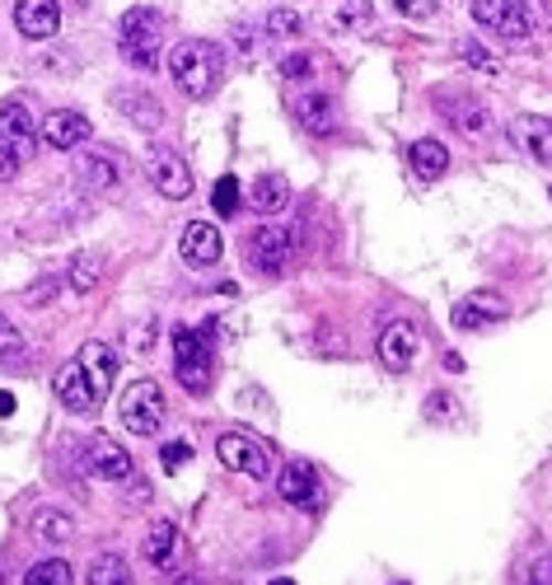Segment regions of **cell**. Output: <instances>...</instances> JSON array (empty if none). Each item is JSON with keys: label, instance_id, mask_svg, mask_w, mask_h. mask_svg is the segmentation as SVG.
<instances>
[{"label": "cell", "instance_id": "8d00e7d4", "mask_svg": "<svg viewBox=\"0 0 552 585\" xmlns=\"http://www.w3.org/2000/svg\"><path fill=\"white\" fill-rule=\"evenodd\" d=\"M19 164H24V160H19V155H14L6 141H0V183H6V179H14V173H19Z\"/></svg>", "mask_w": 552, "mask_h": 585}, {"label": "cell", "instance_id": "44dd1931", "mask_svg": "<svg viewBox=\"0 0 552 585\" xmlns=\"http://www.w3.org/2000/svg\"><path fill=\"white\" fill-rule=\"evenodd\" d=\"M501 319H506V305L497 296H468L455 305V328H464V333H478V328L501 323Z\"/></svg>", "mask_w": 552, "mask_h": 585}, {"label": "cell", "instance_id": "f1b7e54d", "mask_svg": "<svg viewBox=\"0 0 552 585\" xmlns=\"http://www.w3.org/2000/svg\"><path fill=\"white\" fill-rule=\"evenodd\" d=\"M24 581L29 585H71V567L62 557H47V562H38V567H29Z\"/></svg>", "mask_w": 552, "mask_h": 585}, {"label": "cell", "instance_id": "ba28073f", "mask_svg": "<svg viewBox=\"0 0 552 585\" xmlns=\"http://www.w3.org/2000/svg\"><path fill=\"white\" fill-rule=\"evenodd\" d=\"M290 253H295V240L286 225H258L248 240V258L258 272H267V277H276V272L290 267Z\"/></svg>", "mask_w": 552, "mask_h": 585}, {"label": "cell", "instance_id": "8fae6325", "mask_svg": "<svg viewBox=\"0 0 552 585\" xmlns=\"http://www.w3.org/2000/svg\"><path fill=\"white\" fill-rule=\"evenodd\" d=\"M38 136H43V146H52V150H75V146L89 141V117L75 113V108H56L43 117Z\"/></svg>", "mask_w": 552, "mask_h": 585}, {"label": "cell", "instance_id": "3957f363", "mask_svg": "<svg viewBox=\"0 0 552 585\" xmlns=\"http://www.w3.org/2000/svg\"><path fill=\"white\" fill-rule=\"evenodd\" d=\"M123 56L136 71H155L160 66V14L155 10H131L123 19Z\"/></svg>", "mask_w": 552, "mask_h": 585}, {"label": "cell", "instance_id": "5b68a950", "mask_svg": "<svg viewBox=\"0 0 552 585\" xmlns=\"http://www.w3.org/2000/svg\"><path fill=\"white\" fill-rule=\"evenodd\" d=\"M473 19L497 38H529L534 33V10L524 0H473Z\"/></svg>", "mask_w": 552, "mask_h": 585}, {"label": "cell", "instance_id": "7a4b0ae2", "mask_svg": "<svg viewBox=\"0 0 552 585\" xmlns=\"http://www.w3.org/2000/svg\"><path fill=\"white\" fill-rule=\"evenodd\" d=\"M117 417H123V426L131 436H155L164 426V389L155 380H136L127 384L123 403H117Z\"/></svg>", "mask_w": 552, "mask_h": 585}, {"label": "cell", "instance_id": "e0dca14e", "mask_svg": "<svg viewBox=\"0 0 552 585\" xmlns=\"http://www.w3.org/2000/svg\"><path fill=\"white\" fill-rule=\"evenodd\" d=\"M510 136H516V146L529 155V160L552 169V123L548 117H516V123H510Z\"/></svg>", "mask_w": 552, "mask_h": 585}, {"label": "cell", "instance_id": "f35d334b", "mask_svg": "<svg viewBox=\"0 0 552 585\" xmlns=\"http://www.w3.org/2000/svg\"><path fill=\"white\" fill-rule=\"evenodd\" d=\"M342 19H357V24H365V0H342Z\"/></svg>", "mask_w": 552, "mask_h": 585}, {"label": "cell", "instance_id": "ab89813d", "mask_svg": "<svg viewBox=\"0 0 552 585\" xmlns=\"http://www.w3.org/2000/svg\"><path fill=\"white\" fill-rule=\"evenodd\" d=\"M449 413V394H431V417H445Z\"/></svg>", "mask_w": 552, "mask_h": 585}, {"label": "cell", "instance_id": "603a6c76", "mask_svg": "<svg viewBox=\"0 0 552 585\" xmlns=\"http://www.w3.org/2000/svg\"><path fill=\"white\" fill-rule=\"evenodd\" d=\"M407 160H412V173L417 179H426V183H436L440 173L449 169V150L440 146V141H431V136H422V141H412V150H407Z\"/></svg>", "mask_w": 552, "mask_h": 585}, {"label": "cell", "instance_id": "f546056e", "mask_svg": "<svg viewBox=\"0 0 552 585\" xmlns=\"http://www.w3.org/2000/svg\"><path fill=\"white\" fill-rule=\"evenodd\" d=\"M19 357H24V333L0 315V361H19Z\"/></svg>", "mask_w": 552, "mask_h": 585}, {"label": "cell", "instance_id": "83f0119b", "mask_svg": "<svg viewBox=\"0 0 552 585\" xmlns=\"http://www.w3.org/2000/svg\"><path fill=\"white\" fill-rule=\"evenodd\" d=\"M98 272H104V258H98V253H81V258L71 263V286L81 290V296H89L98 286Z\"/></svg>", "mask_w": 552, "mask_h": 585}, {"label": "cell", "instance_id": "1f68e13d", "mask_svg": "<svg viewBox=\"0 0 552 585\" xmlns=\"http://www.w3.org/2000/svg\"><path fill=\"white\" fill-rule=\"evenodd\" d=\"M300 14H295V10H272L267 14V33L272 38H300Z\"/></svg>", "mask_w": 552, "mask_h": 585}, {"label": "cell", "instance_id": "7c38bea8", "mask_svg": "<svg viewBox=\"0 0 552 585\" xmlns=\"http://www.w3.org/2000/svg\"><path fill=\"white\" fill-rule=\"evenodd\" d=\"M85 464H89V474H94V478H104V482H127V478L136 474L131 455H127L113 436H94V440H89V450H85Z\"/></svg>", "mask_w": 552, "mask_h": 585}, {"label": "cell", "instance_id": "2e32d148", "mask_svg": "<svg viewBox=\"0 0 552 585\" xmlns=\"http://www.w3.org/2000/svg\"><path fill=\"white\" fill-rule=\"evenodd\" d=\"M440 113H445L459 131H468V136H487V127H491L487 104L473 99V94H440Z\"/></svg>", "mask_w": 552, "mask_h": 585}, {"label": "cell", "instance_id": "4316f807", "mask_svg": "<svg viewBox=\"0 0 552 585\" xmlns=\"http://www.w3.org/2000/svg\"><path fill=\"white\" fill-rule=\"evenodd\" d=\"M75 534V524L66 511H38L33 515V539L38 543H66Z\"/></svg>", "mask_w": 552, "mask_h": 585}, {"label": "cell", "instance_id": "30bf717a", "mask_svg": "<svg viewBox=\"0 0 552 585\" xmlns=\"http://www.w3.org/2000/svg\"><path fill=\"white\" fill-rule=\"evenodd\" d=\"M179 253H183L188 267H215V263H221V253H225V240H221V230H215L211 221H188L183 240H179Z\"/></svg>", "mask_w": 552, "mask_h": 585}, {"label": "cell", "instance_id": "60d3db41", "mask_svg": "<svg viewBox=\"0 0 552 585\" xmlns=\"http://www.w3.org/2000/svg\"><path fill=\"white\" fill-rule=\"evenodd\" d=\"M14 413V394H6V389H0V417H10Z\"/></svg>", "mask_w": 552, "mask_h": 585}, {"label": "cell", "instance_id": "d6986e66", "mask_svg": "<svg viewBox=\"0 0 552 585\" xmlns=\"http://www.w3.org/2000/svg\"><path fill=\"white\" fill-rule=\"evenodd\" d=\"M276 492H282V501L305 506V511H309V506L319 501V478H314V468H309V464L295 459V464H286L282 474H276Z\"/></svg>", "mask_w": 552, "mask_h": 585}, {"label": "cell", "instance_id": "8992f818", "mask_svg": "<svg viewBox=\"0 0 552 585\" xmlns=\"http://www.w3.org/2000/svg\"><path fill=\"white\" fill-rule=\"evenodd\" d=\"M215 455H221V464L234 468V474L272 478V455H267V445H263L258 436H248V432H225L221 440H215Z\"/></svg>", "mask_w": 552, "mask_h": 585}, {"label": "cell", "instance_id": "52a82bcc", "mask_svg": "<svg viewBox=\"0 0 552 585\" xmlns=\"http://www.w3.org/2000/svg\"><path fill=\"white\" fill-rule=\"evenodd\" d=\"M146 173H150L155 192H164L169 202L192 198V173H188V164H183L169 146H150V155H146Z\"/></svg>", "mask_w": 552, "mask_h": 585}, {"label": "cell", "instance_id": "4dcf8cb0", "mask_svg": "<svg viewBox=\"0 0 552 585\" xmlns=\"http://www.w3.org/2000/svg\"><path fill=\"white\" fill-rule=\"evenodd\" d=\"M211 202H215V211H221V216H234V211H240V183H234V179H230V173H225V179H221V183H215V192H211Z\"/></svg>", "mask_w": 552, "mask_h": 585}, {"label": "cell", "instance_id": "e575fe53", "mask_svg": "<svg viewBox=\"0 0 552 585\" xmlns=\"http://www.w3.org/2000/svg\"><path fill=\"white\" fill-rule=\"evenodd\" d=\"M282 75H286V81H305V75H314V56H305V52L286 56V62H282Z\"/></svg>", "mask_w": 552, "mask_h": 585}, {"label": "cell", "instance_id": "4fadbf2b", "mask_svg": "<svg viewBox=\"0 0 552 585\" xmlns=\"http://www.w3.org/2000/svg\"><path fill=\"white\" fill-rule=\"evenodd\" d=\"M14 29L43 43V38H56L62 29V6L56 0H14Z\"/></svg>", "mask_w": 552, "mask_h": 585}, {"label": "cell", "instance_id": "7402d4cb", "mask_svg": "<svg viewBox=\"0 0 552 585\" xmlns=\"http://www.w3.org/2000/svg\"><path fill=\"white\" fill-rule=\"evenodd\" d=\"M141 549H146V562H150L155 572H169L173 562H179V530H173L169 520H155Z\"/></svg>", "mask_w": 552, "mask_h": 585}, {"label": "cell", "instance_id": "74e56055", "mask_svg": "<svg viewBox=\"0 0 552 585\" xmlns=\"http://www.w3.org/2000/svg\"><path fill=\"white\" fill-rule=\"evenodd\" d=\"M464 56H468V66H478V71H497V62H491L478 43H464Z\"/></svg>", "mask_w": 552, "mask_h": 585}, {"label": "cell", "instance_id": "5bb4252c", "mask_svg": "<svg viewBox=\"0 0 552 585\" xmlns=\"http://www.w3.org/2000/svg\"><path fill=\"white\" fill-rule=\"evenodd\" d=\"M52 389H56V398H62L66 413H94V407H98V394H94V384H89L81 361H66L62 370H56Z\"/></svg>", "mask_w": 552, "mask_h": 585}, {"label": "cell", "instance_id": "484cf974", "mask_svg": "<svg viewBox=\"0 0 552 585\" xmlns=\"http://www.w3.org/2000/svg\"><path fill=\"white\" fill-rule=\"evenodd\" d=\"M89 585H131V567H127V557H117V553H98L89 562Z\"/></svg>", "mask_w": 552, "mask_h": 585}, {"label": "cell", "instance_id": "9c48e42d", "mask_svg": "<svg viewBox=\"0 0 552 585\" xmlns=\"http://www.w3.org/2000/svg\"><path fill=\"white\" fill-rule=\"evenodd\" d=\"M417 347H422V338H417V323H407V319H393V323H384L380 342H374V351H380L384 370H393V375H403V370H407L412 361H417Z\"/></svg>", "mask_w": 552, "mask_h": 585}, {"label": "cell", "instance_id": "d590c367", "mask_svg": "<svg viewBox=\"0 0 552 585\" xmlns=\"http://www.w3.org/2000/svg\"><path fill=\"white\" fill-rule=\"evenodd\" d=\"M160 459H164V474H173V468H183V464L192 459V450H188L183 440H173V445H164V455H160Z\"/></svg>", "mask_w": 552, "mask_h": 585}, {"label": "cell", "instance_id": "d6a6232c", "mask_svg": "<svg viewBox=\"0 0 552 585\" xmlns=\"http://www.w3.org/2000/svg\"><path fill=\"white\" fill-rule=\"evenodd\" d=\"M146 99H150V94H123L117 104L131 108L136 117H141V127H155V123H160V113H155V104H146Z\"/></svg>", "mask_w": 552, "mask_h": 585}, {"label": "cell", "instance_id": "836d02e7", "mask_svg": "<svg viewBox=\"0 0 552 585\" xmlns=\"http://www.w3.org/2000/svg\"><path fill=\"white\" fill-rule=\"evenodd\" d=\"M393 10H399L403 19H431L440 10V0H393Z\"/></svg>", "mask_w": 552, "mask_h": 585}, {"label": "cell", "instance_id": "d4e9b609", "mask_svg": "<svg viewBox=\"0 0 552 585\" xmlns=\"http://www.w3.org/2000/svg\"><path fill=\"white\" fill-rule=\"evenodd\" d=\"M75 173H81V183H85L89 192H108V188L117 183V160H113L108 150H89Z\"/></svg>", "mask_w": 552, "mask_h": 585}, {"label": "cell", "instance_id": "6da1fadb", "mask_svg": "<svg viewBox=\"0 0 552 585\" xmlns=\"http://www.w3.org/2000/svg\"><path fill=\"white\" fill-rule=\"evenodd\" d=\"M169 75L188 99H211L215 85H221V47L202 43V38H188L169 52Z\"/></svg>", "mask_w": 552, "mask_h": 585}, {"label": "cell", "instance_id": "277c9868", "mask_svg": "<svg viewBox=\"0 0 552 585\" xmlns=\"http://www.w3.org/2000/svg\"><path fill=\"white\" fill-rule=\"evenodd\" d=\"M173 375L192 394H206V384H211V347L192 328H173Z\"/></svg>", "mask_w": 552, "mask_h": 585}, {"label": "cell", "instance_id": "ac0fdd59", "mask_svg": "<svg viewBox=\"0 0 552 585\" xmlns=\"http://www.w3.org/2000/svg\"><path fill=\"white\" fill-rule=\"evenodd\" d=\"M290 113H295V123L314 136L338 131V104H332L328 94H300V99H290Z\"/></svg>", "mask_w": 552, "mask_h": 585}, {"label": "cell", "instance_id": "ffe728a7", "mask_svg": "<svg viewBox=\"0 0 552 585\" xmlns=\"http://www.w3.org/2000/svg\"><path fill=\"white\" fill-rule=\"evenodd\" d=\"M85 365V375H89V384H94V394L104 398L108 389H113V375H117V357H113V347L108 342H85L81 347V357H75Z\"/></svg>", "mask_w": 552, "mask_h": 585}, {"label": "cell", "instance_id": "cb8c5ba5", "mask_svg": "<svg viewBox=\"0 0 552 585\" xmlns=\"http://www.w3.org/2000/svg\"><path fill=\"white\" fill-rule=\"evenodd\" d=\"M248 202H253V211H263V216H276V211H286V202H290V183L282 173H263V179L253 183Z\"/></svg>", "mask_w": 552, "mask_h": 585}, {"label": "cell", "instance_id": "9a60e30c", "mask_svg": "<svg viewBox=\"0 0 552 585\" xmlns=\"http://www.w3.org/2000/svg\"><path fill=\"white\" fill-rule=\"evenodd\" d=\"M33 117H29V104L24 99H6L0 104V141H6L19 160H29L33 155Z\"/></svg>", "mask_w": 552, "mask_h": 585}]
</instances>
